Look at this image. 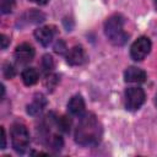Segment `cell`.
<instances>
[{"mask_svg": "<svg viewBox=\"0 0 157 157\" xmlns=\"http://www.w3.org/2000/svg\"><path fill=\"white\" fill-rule=\"evenodd\" d=\"M102 139V125L93 113L80 118L75 130V141L81 146H96Z\"/></svg>", "mask_w": 157, "mask_h": 157, "instance_id": "cell-1", "label": "cell"}, {"mask_svg": "<svg viewBox=\"0 0 157 157\" xmlns=\"http://www.w3.org/2000/svg\"><path fill=\"white\" fill-rule=\"evenodd\" d=\"M104 33L114 45H123L128 40V33L124 31V17L119 13L112 15L104 22Z\"/></svg>", "mask_w": 157, "mask_h": 157, "instance_id": "cell-2", "label": "cell"}, {"mask_svg": "<svg viewBox=\"0 0 157 157\" xmlns=\"http://www.w3.org/2000/svg\"><path fill=\"white\" fill-rule=\"evenodd\" d=\"M11 142L16 152L22 153L29 145V132L23 124H13L11 128Z\"/></svg>", "mask_w": 157, "mask_h": 157, "instance_id": "cell-3", "label": "cell"}, {"mask_svg": "<svg viewBox=\"0 0 157 157\" xmlns=\"http://www.w3.org/2000/svg\"><path fill=\"white\" fill-rule=\"evenodd\" d=\"M146 94L140 87H129L125 91V107L128 110H137L145 102Z\"/></svg>", "mask_w": 157, "mask_h": 157, "instance_id": "cell-4", "label": "cell"}, {"mask_svg": "<svg viewBox=\"0 0 157 157\" xmlns=\"http://www.w3.org/2000/svg\"><path fill=\"white\" fill-rule=\"evenodd\" d=\"M151 50V40L147 37H140L137 38L130 48V55L131 59L135 61H140L147 56V54Z\"/></svg>", "mask_w": 157, "mask_h": 157, "instance_id": "cell-5", "label": "cell"}, {"mask_svg": "<svg viewBox=\"0 0 157 157\" xmlns=\"http://www.w3.org/2000/svg\"><path fill=\"white\" fill-rule=\"evenodd\" d=\"M34 56V49L28 43H21L15 49V59L18 64H28Z\"/></svg>", "mask_w": 157, "mask_h": 157, "instance_id": "cell-6", "label": "cell"}, {"mask_svg": "<svg viewBox=\"0 0 157 157\" xmlns=\"http://www.w3.org/2000/svg\"><path fill=\"white\" fill-rule=\"evenodd\" d=\"M66 61H67V64H70L72 66L82 65L87 61V54L81 45H75L67 50Z\"/></svg>", "mask_w": 157, "mask_h": 157, "instance_id": "cell-7", "label": "cell"}, {"mask_svg": "<svg viewBox=\"0 0 157 157\" xmlns=\"http://www.w3.org/2000/svg\"><path fill=\"white\" fill-rule=\"evenodd\" d=\"M54 34H55V29L54 27L52 26H44V27H39L34 31V37L36 39L43 45V47H47L52 43L53 38H54Z\"/></svg>", "mask_w": 157, "mask_h": 157, "instance_id": "cell-8", "label": "cell"}, {"mask_svg": "<svg viewBox=\"0 0 157 157\" xmlns=\"http://www.w3.org/2000/svg\"><path fill=\"white\" fill-rule=\"evenodd\" d=\"M124 80H125V82L141 83V82H145V80H146V72L139 67L131 66V67H128L125 70Z\"/></svg>", "mask_w": 157, "mask_h": 157, "instance_id": "cell-9", "label": "cell"}, {"mask_svg": "<svg viewBox=\"0 0 157 157\" xmlns=\"http://www.w3.org/2000/svg\"><path fill=\"white\" fill-rule=\"evenodd\" d=\"M67 108L69 112L72 115H82V113L85 112V101L80 94H75L74 97L70 98L69 103H67Z\"/></svg>", "mask_w": 157, "mask_h": 157, "instance_id": "cell-10", "label": "cell"}, {"mask_svg": "<svg viewBox=\"0 0 157 157\" xmlns=\"http://www.w3.org/2000/svg\"><path fill=\"white\" fill-rule=\"evenodd\" d=\"M47 101L42 94H37L33 101L27 105V113L31 115H37L38 113H40L43 110V108L45 107Z\"/></svg>", "mask_w": 157, "mask_h": 157, "instance_id": "cell-11", "label": "cell"}, {"mask_svg": "<svg viewBox=\"0 0 157 157\" xmlns=\"http://www.w3.org/2000/svg\"><path fill=\"white\" fill-rule=\"evenodd\" d=\"M22 81L26 86H32L38 81V72L34 67H26L22 71Z\"/></svg>", "mask_w": 157, "mask_h": 157, "instance_id": "cell-12", "label": "cell"}, {"mask_svg": "<svg viewBox=\"0 0 157 157\" xmlns=\"http://www.w3.org/2000/svg\"><path fill=\"white\" fill-rule=\"evenodd\" d=\"M25 16L27 17V20H28V21L31 20V22H34V23L42 22V21L44 20V15H43L42 12H39V11L34 10V9H33V10H29Z\"/></svg>", "mask_w": 157, "mask_h": 157, "instance_id": "cell-13", "label": "cell"}, {"mask_svg": "<svg viewBox=\"0 0 157 157\" xmlns=\"http://www.w3.org/2000/svg\"><path fill=\"white\" fill-rule=\"evenodd\" d=\"M53 67H54V60H53L52 55H49V54L44 55L43 59H42V69H43V71L48 74V72H50L53 70Z\"/></svg>", "mask_w": 157, "mask_h": 157, "instance_id": "cell-14", "label": "cell"}, {"mask_svg": "<svg viewBox=\"0 0 157 157\" xmlns=\"http://www.w3.org/2000/svg\"><path fill=\"white\" fill-rule=\"evenodd\" d=\"M55 124H56V126H58V129H60L61 131H65V132H67L69 130H70V120L66 118V117H58L56 119H55Z\"/></svg>", "mask_w": 157, "mask_h": 157, "instance_id": "cell-15", "label": "cell"}, {"mask_svg": "<svg viewBox=\"0 0 157 157\" xmlns=\"http://www.w3.org/2000/svg\"><path fill=\"white\" fill-rule=\"evenodd\" d=\"M15 7V0H2L1 1V13H10Z\"/></svg>", "mask_w": 157, "mask_h": 157, "instance_id": "cell-16", "label": "cell"}, {"mask_svg": "<svg viewBox=\"0 0 157 157\" xmlns=\"http://www.w3.org/2000/svg\"><path fill=\"white\" fill-rule=\"evenodd\" d=\"M2 74H4V76H5L6 78H12V77L15 76V69H13V66H12L11 64L6 63V64L4 65Z\"/></svg>", "mask_w": 157, "mask_h": 157, "instance_id": "cell-17", "label": "cell"}, {"mask_svg": "<svg viewBox=\"0 0 157 157\" xmlns=\"http://www.w3.org/2000/svg\"><path fill=\"white\" fill-rule=\"evenodd\" d=\"M54 50H55L58 54H64V53L67 50L65 42H64V40H61V39H58V40H56V43L54 44Z\"/></svg>", "mask_w": 157, "mask_h": 157, "instance_id": "cell-18", "label": "cell"}, {"mask_svg": "<svg viewBox=\"0 0 157 157\" xmlns=\"http://www.w3.org/2000/svg\"><path fill=\"white\" fill-rule=\"evenodd\" d=\"M58 76L56 75H52V76H49L48 78H47V82H45V85H47V87H48V90L50 88V90H53L54 87H55V85L58 83Z\"/></svg>", "mask_w": 157, "mask_h": 157, "instance_id": "cell-19", "label": "cell"}, {"mask_svg": "<svg viewBox=\"0 0 157 157\" xmlns=\"http://www.w3.org/2000/svg\"><path fill=\"white\" fill-rule=\"evenodd\" d=\"M1 49H6V47L9 45V43H10V39L5 36V34H1Z\"/></svg>", "mask_w": 157, "mask_h": 157, "instance_id": "cell-20", "label": "cell"}, {"mask_svg": "<svg viewBox=\"0 0 157 157\" xmlns=\"http://www.w3.org/2000/svg\"><path fill=\"white\" fill-rule=\"evenodd\" d=\"M6 147V135H5V129L1 128V148Z\"/></svg>", "mask_w": 157, "mask_h": 157, "instance_id": "cell-21", "label": "cell"}, {"mask_svg": "<svg viewBox=\"0 0 157 157\" xmlns=\"http://www.w3.org/2000/svg\"><path fill=\"white\" fill-rule=\"evenodd\" d=\"M31 1H33V2H36V4H38V5H45L49 0H31Z\"/></svg>", "mask_w": 157, "mask_h": 157, "instance_id": "cell-22", "label": "cell"}, {"mask_svg": "<svg viewBox=\"0 0 157 157\" xmlns=\"http://www.w3.org/2000/svg\"><path fill=\"white\" fill-rule=\"evenodd\" d=\"M152 2H153L155 7H156V10H157V0H152Z\"/></svg>", "mask_w": 157, "mask_h": 157, "instance_id": "cell-23", "label": "cell"}, {"mask_svg": "<svg viewBox=\"0 0 157 157\" xmlns=\"http://www.w3.org/2000/svg\"><path fill=\"white\" fill-rule=\"evenodd\" d=\"M156 102H157V101H156Z\"/></svg>", "mask_w": 157, "mask_h": 157, "instance_id": "cell-24", "label": "cell"}]
</instances>
